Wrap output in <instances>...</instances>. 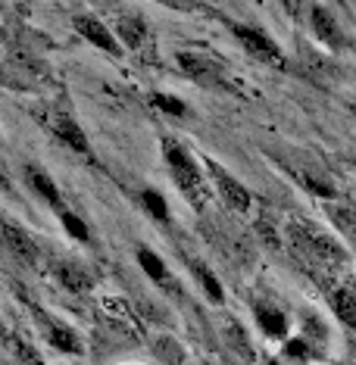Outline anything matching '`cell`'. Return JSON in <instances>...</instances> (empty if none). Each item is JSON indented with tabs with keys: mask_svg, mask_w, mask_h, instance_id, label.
<instances>
[{
	"mask_svg": "<svg viewBox=\"0 0 356 365\" xmlns=\"http://www.w3.org/2000/svg\"><path fill=\"white\" fill-rule=\"evenodd\" d=\"M288 237H291L294 250L300 253L303 259H312L322 265H344L350 259V253H347V247L341 240L335 235H328V231H322L319 225H312V222L294 219L291 225H288Z\"/></svg>",
	"mask_w": 356,
	"mask_h": 365,
	"instance_id": "6da1fadb",
	"label": "cell"
},
{
	"mask_svg": "<svg viewBox=\"0 0 356 365\" xmlns=\"http://www.w3.org/2000/svg\"><path fill=\"white\" fill-rule=\"evenodd\" d=\"M163 156H166V165H169L172 181H176L178 190L188 197V203H191L197 212H206V185H203V175H200V169H197L194 156L172 138L163 140Z\"/></svg>",
	"mask_w": 356,
	"mask_h": 365,
	"instance_id": "7a4b0ae2",
	"label": "cell"
},
{
	"mask_svg": "<svg viewBox=\"0 0 356 365\" xmlns=\"http://www.w3.org/2000/svg\"><path fill=\"white\" fill-rule=\"evenodd\" d=\"M178 69L185 72L194 85L200 88H213V91H231L228 78H225V66L219 56L213 53H194V51H178L176 53Z\"/></svg>",
	"mask_w": 356,
	"mask_h": 365,
	"instance_id": "3957f363",
	"label": "cell"
},
{
	"mask_svg": "<svg viewBox=\"0 0 356 365\" xmlns=\"http://www.w3.org/2000/svg\"><path fill=\"white\" fill-rule=\"evenodd\" d=\"M231 35L238 38V44H241L247 51V56H253L256 63L272 66V69H285V53H281V47L272 41V35H266L263 29L231 22Z\"/></svg>",
	"mask_w": 356,
	"mask_h": 365,
	"instance_id": "277c9868",
	"label": "cell"
},
{
	"mask_svg": "<svg viewBox=\"0 0 356 365\" xmlns=\"http://www.w3.org/2000/svg\"><path fill=\"white\" fill-rule=\"evenodd\" d=\"M29 309H31V319H38V325H41V331H44V337H47V344H51V346H56L60 353H69V356H81V353H85V344H81V337L69 325H66V322L54 319V315H47L35 303H31Z\"/></svg>",
	"mask_w": 356,
	"mask_h": 365,
	"instance_id": "5b68a950",
	"label": "cell"
},
{
	"mask_svg": "<svg viewBox=\"0 0 356 365\" xmlns=\"http://www.w3.org/2000/svg\"><path fill=\"white\" fill-rule=\"evenodd\" d=\"M206 172H210L213 181H216V190H219L222 203H225L231 212H247V210H250V190H247L235 175H231V172L222 169L216 160H206Z\"/></svg>",
	"mask_w": 356,
	"mask_h": 365,
	"instance_id": "8992f818",
	"label": "cell"
},
{
	"mask_svg": "<svg viewBox=\"0 0 356 365\" xmlns=\"http://www.w3.org/2000/svg\"><path fill=\"white\" fill-rule=\"evenodd\" d=\"M0 240H4V247L10 250L13 259H19L22 265H38L41 250H38L35 237H31L22 225H16V222H4V225H0Z\"/></svg>",
	"mask_w": 356,
	"mask_h": 365,
	"instance_id": "52a82bcc",
	"label": "cell"
},
{
	"mask_svg": "<svg viewBox=\"0 0 356 365\" xmlns=\"http://www.w3.org/2000/svg\"><path fill=\"white\" fill-rule=\"evenodd\" d=\"M310 26H312V35H316L325 47H331V51H344V47H347L341 22H337L335 13H328L322 4L310 6Z\"/></svg>",
	"mask_w": 356,
	"mask_h": 365,
	"instance_id": "ba28073f",
	"label": "cell"
},
{
	"mask_svg": "<svg viewBox=\"0 0 356 365\" xmlns=\"http://www.w3.org/2000/svg\"><path fill=\"white\" fill-rule=\"evenodd\" d=\"M135 259H138V265L144 269V275L151 278L153 284H160L166 294H172V297H181V287H178L176 275H172L169 265H166L160 256L151 250V247H138V250H135Z\"/></svg>",
	"mask_w": 356,
	"mask_h": 365,
	"instance_id": "9c48e42d",
	"label": "cell"
},
{
	"mask_svg": "<svg viewBox=\"0 0 356 365\" xmlns=\"http://www.w3.org/2000/svg\"><path fill=\"white\" fill-rule=\"evenodd\" d=\"M51 272H54L56 284L63 290H69V294H88V290L94 287V275L76 259H56L51 265Z\"/></svg>",
	"mask_w": 356,
	"mask_h": 365,
	"instance_id": "30bf717a",
	"label": "cell"
},
{
	"mask_svg": "<svg viewBox=\"0 0 356 365\" xmlns=\"http://www.w3.org/2000/svg\"><path fill=\"white\" fill-rule=\"evenodd\" d=\"M72 26H76L78 35L85 41H91L97 51H103L110 56H122V47H119V41H116V35L103 26V22H97L94 16H76V19H72Z\"/></svg>",
	"mask_w": 356,
	"mask_h": 365,
	"instance_id": "8fae6325",
	"label": "cell"
},
{
	"mask_svg": "<svg viewBox=\"0 0 356 365\" xmlns=\"http://www.w3.org/2000/svg\"><path fill=\"white\" fill-rule=\"evenodd\" d=\"M51 128H54L56 140H63V144L69 147L72 153L91 156V140H88V135H85V131H81V125H78V122L72 119V115L66 113V110H56V113H54Z\"/></svg>",
	"mask_w": 356,
	"mask_h": 365,
	"instance_id": "7c38bea8",
	"label": "cell"
},
{
	"mask_svg": "<svg viewBox=\"0 0 356 365\" xmlns=\"http://www.w3.org/2000/svg\"><path fill=\"white\" fill-rule=\"evenodd\" d=\"M113 35H116V41H119V47H128V51H135V53H141L147 44H151V29H147V22L135 13L119 16Z\"/></svg>",
	"mask_w": 356,
	"mask_h": 365,
	"instance_id": "4fadbf2b",
	"label": "cell"
},
{
	"mask_svg": "<svg viewBox=\"0 0 356 365\" xmlns=\"http://www.w3.org/2000/svg\"><path fill=\"white\" fill-rule=\"evenodd\" d=\"M22 175H26V185L35 190V194L41 197V200H44L47 206H51V210L60 215L63 210H66V200H63V194H60V187H56V181L47 175L44 169H38V165H26V169H22Z\"/></svg>",
	"mask_w": 356,
	"mask_h": 365,
	"instance_id": "5bb4252c",
	"label": "cell"
},
{
	"mask_svg": "<svg viewBox=\"0 0 356 365\" xmlns=\"http://www.w3.org/2000/svg\"><path fill=\"white\" fill-rule=\"evenodd\" d=\"M256 312V322H260L263 334L272 337V340H285L288 337V315L278 309V306H269V303H256L253 306Z\"/></svg>",
	"mask_w": 356,
	"mask_h": 365,
	"instance_id": "9a60e30c",
	"label": "cell"
},
{
	"mask_svg": "<svg viewBox=\"0 0 356 365\" xmlns=\"http://www.w3.org/2000/svg\"><path fill=\"white\" fill-rule=\"evenodd\" d=\"M188 265H191V275L197 278V284L203 287V294L210 297V300L216 303V306H219V303H225V294H222V284H219L216 272H213V269H210V265H206V262L194 259V256H191V259H188Z\"/></svg>",
	"mask_w": 356,
	"mask_h": 365,
	"instance_id": "2e32d148",
	"label": "cell"
},
{
	"mask_svg": "<svg viewBox=\"0 0 356 365\" xmlns=\"http://www.w3.org/2000/svg\"><path fill=\"white\" fill-rule=\"evenodd\" d=\"M331 309H335V315L344 322L347 328H356V290L350 284L337 287L335 294H331Z\"/></svg>",
	"mask_w": 356,
	"mask_h": 365,
	"instance_id": "e0dca14e",
	"label": "cell"
},
{
	"mask_svg": "<svg viewBox=\"0 0 356 365\" xmlns=\"http://www.w3.org/2000/svg\"><path fill=\"white\" fill-rule=\"evenodd\" d=\"M151 106L166 115H172V119H191V106L172 94H160V91H156V94H151Z\"/></svg>",
	"mask_w": 356,
	"mask_h": 365,
	"instance_id": "ac0fdd59",
	"label": "cell"
},
{
	"mask_svg": "<svg viewBox=\"0 0 356 365\" xmlns=\"http://www.w3.org/2000/svg\"><path fill=\"white\" fill-rule=\"evenodd\" d=\"M141 203H144V210L151 212V219L156 222H169V203H166V197L160 194V190H153V187H147L144 194H141Z\"/></svg>",
	"mask_w": 356,
	"mask_h": 365,
	"instance_id": "d6986e66",
	"label": "cell"
},
{
	"mask_svg": "<svg viewBox=\"0 0 356 365\" xmlns=\"http://www.w3.org/2000/svg\"><path fill=\"white\" fill-rule=\"evenodd\" d=\"M60 222H63V228H66V231H69V235H72V237H76V240H85V244H88V240H91V231H88V225H85V222H81V219H78V215H76V212L63 210V212H60Z\"/></svg>",
	"mask_w": 356,
	"mask_h": 365,
	"instance_id": "ffe728a7",
	"label": "cell"
},
{
	"mask_svg": "<svg viewBox=\"0 0 356 365\" xmlns=\"http://www.w3.org/2000/svg\"><path fill=\"white\" fill-rule=\"evenodd\" d=\"M328 215L335 219V225L341 228L344 237H353V210L350 206H331Z\"/></svg>",
	"mask_w": 356,
	"mask_h": 365,
	"instance_id": "44dd1931",
	"label": "cell"
},
{
	"mask_svg": "<svg viewBox=\"0 0 356 365\" xmlns=\"http://www.w3.org/2000/svg\"><path fill=\"white\" fill-rule=\"evenodd\" d=\"M228 340H231V346H241V356H244V359H250V356H253V350H250V344H247V340H244V328L241 325H238V322H235V325H228Z\"/></svg>",
	"mask_w": 356,
	"mask_h": 365,
	"instance_id": "7402d4cb",
	"label": "cell"
},
{
	"mask_svg": "<svg viewBox=\"0 0 356 365\" xmlns=\"http://www.w3.org/2000/svg\"><path fill=\"white\" fill-rule=\"evenodd\" d=\"M13 346H16V353H19V359H22V365H44V359L31 350L29 344H22V340H13Z\"/></svg>",
	"mask_w": 356,
	"mask_h": 365,
	"instance_id": "603a6c76",
	"label": "cell"
},
{
	"mask_svg": "<svg viewBox=\"0 0 356 365\" xmlns=\"http://www.w3.org/2000/svg\"><path fill=\"white\" fill-rule=\"evenodd\" d=\"M156 4L169 6V10H178V13H194V10H200L203 0H156Z\"/></svg>",
	"mask_w": 356,
	"mask_h": 365,
	"instance_id": "cb8c5ba5",
	"label": "cell"
},
{
	"mask_svg": "<svg viewBox=\"0 0 356 365\" xmlns=\"http://www.w3.org/2000/svg\"><path fill=\"white\" fill-rule=\"evenodd\" d=\"M0 344H13V337H10V331L4 328V322H0Z\"/></svg>",
	"mask_w": 356,
	"mask_h": 365,
	"instance_id": "d4e9b609",
	"label": "cell"
},
{
	"mask_svg": "<svg viewBox=\"0 0 356 365\" xmlns=\"http://www.w3.org/2000/svg\"><path fill=\"white\" fill-rule=\"evenodd\" d=\"M266 365H278V362H266Z\"/></svg>",
	"mask_w": 356,
	"mask_h": 365,
	"instance_id": "484cf974",
	"label": "cell"
}]
</instances>
